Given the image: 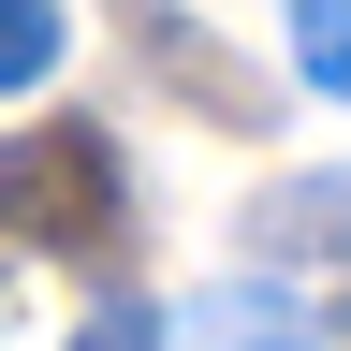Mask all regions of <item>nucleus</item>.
Instances as JSON below:
<instances>
[{
  "label": "nucleus",
  "instance_id": "obj_1",
  "mask_svg": "<svg viewBox=\"0 0 351 351\" xmlns=\"http://www.w3.org/2000/svg\"><path fill=\"white\" fill-rule=\"evenodd\" d=\"M0 234L29 249H117V147L88 117H44L0 147Z\"/></svg>",
  "mask_w": 351,
  "mask_h": 351
},
{
  "label": "nucleus",
  "instance_id": "obj_2",
  "mask_svg": "<svg viewBox=\"0 0 351 351\" xmlns=\"http://www.w3.org/2000/svg\"><path fill=\"white\" fill-rule=\"evenodd\" d=\"M293 59L322 103H351V0H293Z\"/></svg>",
  "mask_w": 351,
  "mask_h": 351
},
{
  "label": "nucleus",
  "instance_id": "obj_3",
  "mask_svg": "<svg viewBox=\"0 0 351 351\" xmlns=\"http://www.w3.org/2000/svg\"><path fill=\"white\" fill-rule=\"evenodd\" d=\"M59 73V0H0V88H44Z\"/></svg>",
  "mask_w": 351,
  "mask_h": 351
},
{
  "label": "nucleus",
  "instance_id": "obj_4",
  "mask_svg": "<svg viewBox=\"0 0 351 351\" xmlns=\"http://www.w3.org/2000/svg\"><path fill=\"white\" fill-rule=\"evenodd\" d=\"M73 351H161V322H147V307H103V322H88Z\"/></svg>",
  "mask_w": 351,
  "mask_h": 351
},
{
  "label": "nucleus",
  "instance_id": "obj_5",
  "mask_svg": "<svg viewBox=\"0 0 351 351\" xmlns=\"http://www.w3.org/2000/svg\"><path fill=\"white\" fill-rule=\"evenodd\" d=\"M337 337H351V293H337Z\"/></svg>",
  "mask_w": 351,
  "mask_h": 351
}]
</instances>
